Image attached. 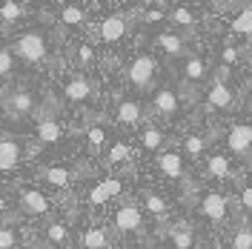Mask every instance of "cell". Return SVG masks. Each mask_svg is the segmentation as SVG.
Listing matches in <instances>:
<instances>
[{
	"label": "cell",
	"mask_w": 252,
	"mask_h": 249,
	"mask_svg": "<svg viewBox=\"0 0 252 249\" xmlns=\"http://www.w3.org/2000/svg\"><path fill=\"white\" fill-rule=\"evenodd\" d=\"M226 209H229V201H226L220 192H209L204 201H201V212H204L209 220H223L226 218Z\"/></svg>",
	"instance_id": "ba28073f"
},
{
	"label": "cell",
	"mask_w": 252,
	"mask_h": 249,
	"mask_svg": "<svg viewBox=\"0 0 252 249\" xmlns=\"http://www.w3.org/2000/svg\"><path fill=\"white\" fill-rule=\"evenodd\" d=\"M0 17L3 20H17V17H23V6L20 3H0Z\"/></svg>",
	"instance_id": "f546056e"
},
{
	"label": "cell",
	"mask_w": 252,
	"mask_h": 249,
	"mask_svg": "<svg viewBox=\"0 0 252 249\" xmlns=\"http://www.w3.org/2000/svg\"><path fill=\"white\" fill-rule=\"evenodd\" d=\"M141 143H143V149H158L163 143V132L155 129V126H146L141 132Z\"/></svg>",
	"instance_id": "d4e9b609"
},
{
	"label": "cell",
	"mask_w": 252,
	"mask_h": 249,
	"mask_svg": "<svg viewBox=\"0 0 252 249\" xmlns=\"http://www.w3.org/2000/svg\"><path fill=\"white\" fill-rule=\"evenodd\" d=\"M37 140L40 143H58L61 140V135H63V129H61V124L55 121V118H43L40 124H37Z\"/></svg>",
	"instance_id": "5bb4252c"
},
{
	"label": "cell",
	"mask_w": 252,
	"mask_h": 249,
	"mask_svg": "<svg viewBox=\"0 0 252 249\" xmlns=\"http://www.w3.org/2000/svg\"><path fill=\"white\" fill-rule=\"evenodd\" d=\"M241 206H244L247 212H252V187H247L241 192Z\"/></svg>",
	"instance_id": "8d00e7d4"
},
{
	"label": "cell",
	"mask_w": 252,
	"mask_h": 249,
	"mask_svg": "<svg viewBox=\"0 0 252 249\" xmlns=\"http://www.w3.org/2000/svg\"><path fill=\"white\" fill-rule=\"evenodd\" d=\"M158 46L163 49L166 55H172V58H178V55H187V43H184L178 34H172V31L158 34Z\"/></svg>",
	"instance_id": "d6986e66"
},
{
	"label": "cell",
	"mask_w": 252,
	"mask_h": 249,
	"mask_svg": "<svg viewBox=\"0 0 252 249\" xmlns=\"http://www.w3.org/2000/svg\"><path fill=\"white\" fill-rule=\"evenodd\" d=\"M80 244H83V249H106V244H109V232H106L103 226H92V229L83 232Z\"/></svg>",
	"instance_id": "e0dca14e"
},
{
	"label": "cell",
	"mask_w": 252,
	"mask_h": 249,
	"mask_svg": "<svg viewBox=\"0 0 252 249\" xmlns=\"http://www.w3.org/2000/svg\"><path fill=\"white\" fill-rule=\"evenodd\" d=\"M184 72H187L189 80H204L206 78V63L201 58H189L187 66H184Z\"/></svg>",
	"instance_id": "484cf974"
},
{
	"label": "cell",
	"mask_w": 252,
	"mask_h": 249,
	"mask_svg": "<svg viewBox=\"0 0 252 249\" xmlns=\"http://www.w3.org/2000/svg\"><path fill=\"white\" fill-rule=\"evenodd\" d=\"M169 17H172V23H178V26H187V29H192V26H195V15L189 12L187 6H175Z\"/></svg>",
	"instance_id": "83f0119b"
},
{
	"label": "cell",
	"mask_w": 252,
	"mask_h": 249,
	"mask_svg": "<svg viewBox=\"0 0 252 249\" xmlns=\"http://www.w3.org/2000/svg\"><path fill=\"white\" fill-rule=\"evenodd\" d=\"M3 106H6V112H12V115H17V118H26V115H32L34 112V97H32L29 92H3Z\"/></svg>",
	"instance_id": "277c9868"
},
{
	"label": "cell",
	"mask_w": 252,
	"mask_h": 249,
	"mask_svg": "<svg viewBox=\"0 0 252 249\" xmlns=\"http://www.w3.org/2000/svg\"><path fill=\"white\" fill-rule=\"evenodd\" d=\"M17 235L12 226H0V249H15Z\"/></svg>",
	"instance_id": "836d02e7"
},
{
	"label": "cell",
	"mask_w": 252,
	"mask_h": 249,
	"mask_svg": "<svg viewBox=\"0 0 252 249\" xmlns=\"http://www.w3.org/2000/svg\"><path fill=\"white\" fill-rule=\"evenodd\" d=\"M155 69H158V63L155 58H149V55H141V58H135V61L129 63V80L138 86V89H146L149 83H152V78H155Z\"/></svg>",
	"instance_id": "7a4b0ae2"
},
{
	"label": "cell",
	"mask_w": 252,
	"mask_h": 249,
	"mask_svg": "<svg viewBox=\"0 0 252 249\" xmlns=\"http://www.w3.org/2000/svg\"><path fill=\"white\" fill-rule=\"evenodd\" d=\"M20 206H23V212H32V215H46L49 212L46 195L37 189H20Z\"/></svg>",
	"instance_id": "9c48e42d"
},
{
	"label": "cell",
	"mask_w": 252,
	"mask_h": 249,
	"mask_svg": "<svg viewBox=\"0 0 252 249\" xmlns=\"http://www.w3.org/2000/svg\"><path fill=\"white\" fill-rule=\"evenodd\" d=\"M141 212L135 209V206H121L118 209V215H115V226H118V232H138L141 229Z\"/></svg>",
	"instance_id": "30bf717a"
},
{
	"label": "cell",
	"mask_w": 252,
	"mask_h": 249,
	"mask_svg": "<svg viewBox=\"0 0 252 249\" xmlns=\"http://www.w3.org/2000/svg\"><path fill=\"white\" fill-rule=\"evenodd\" d=\"M23 160V143L17 138H0V172L17 169Z\"/></svg>",
	"instance_id": "3957f363"
},
{
	"label": "cell",
	"mask_w": 252,
	"mask_h": 249,
	"mask_svg": "<svg viewBox=\"0 0 252 249\" xmlns=\"http://www.w3.org/2000/svg\"><path fill=\"white\" fill-rule=\"evenodd\" d=\"M152 106H155L158 115L172 118L175 112H178V94H175L172 89H158L155 97H152Z\"/></svg>",
	"instance_id": "7c38bea8"
},
{
	"label": "cell",
	"mask_w": 252,
	"mask_h": 249,
	"mask_svg": "<svg viewBox=\"0 0 252 249\" xmlns=\"http://www.w3.org/2000/svg\"><path fill=\"white\" fill-rule=\"evenodd\" d=\"M143 203H146V212H152L158 220H163L166 215H169V206H166V201H163L160 195H155V192H146V195H143Z\"/></svg>",
	"instance_id": "44dd1931"
},
{
	"label": "cell",
	"mask_w": 252,
	"mask_h": 249,
	"mask_svg": "<svg viewBox=\"0 0 252 249\" xmlns=\"http://www.w3.org/2000/svg\"><path fill=\"white\" fill-rule=\"evenodd\" d=\"M226 143H229V149H232L235 155H241V157H250V155H252V126H250V124H241V126H235V129L229 132V138H226Z\"/></svg>",
	"instance_id": "5b68a950"
},
{
	"label": "cell",
	"mask_w": 252,
	"mask_h": 249,
	"mask_svg": "<svg viewBox=\"0 0 252 249\" xmlns=\"http://www.w3.org/2000/svg\"><path fill=\"white\" fill-rule=\"evenodd\" d=\"M126 157H129V146H126V143H115L109 149V157H106V160H109V163H121Z\"/></svg>",
	"instance_id": "e575fe53"
},
{
	"label": "cell",
	"mask_w": 252,
	"mask_h": 249,
	"mask_svg": "<svg viewBox=\"0 0 252 249\" xmlns=\"http://www.w3.org/2000/svg\"><path fill=\"white\" fill-rule=\"evenodd\" d=\"M12 69H15V52H9V49H0V78H6Z\"/></svg>",
	"instance_id": "1f68e13d"
},
{
	"label": "cell",
	"mask_w": 252,
	"mask_h": 249,
	"mask_svg": "<svg viewBox=\"0 0 252 249\" xmlns=\"http://www.w3.org/2000/svg\"><path fill=\"white\" fill-rule=\"evenodd\" d=\"M92 92H94V86L83 78V75L72 78L69 83H66V89H63V94H66L69 100H75V103H80V100H89V97H92Z\"/></svg>",
	"instance_id": "8fae6325"
},
{
	"label": "cell",
	"mask_w": 252,
	"mask_h": 249,
	"mask_svg": "<svg viewBox=\"0 0 252 249\" xmlns=\"http://www.w3.org/2000/svg\"><path fill=\"white\" fill-rule=\"evenodd\" d=\"M232 249H252V229L244 223L235 229V238H232Z\"/></svg>",
	"instance_id": "4316f807"
},
{
	"label": "cell",
	"mask_w": 252,
	"mask_h": 249,
	"mask_svg": "<svg viewBox=\"0 0 252 249\" xmlns=\"http://www.w3.org/2000/svg\"><path fill=\"white\" fill-rule=\"evenodd\" d=\"M3 206H6V201H3V198H0V209H3Z\"/></svg>",
	"instance_id": "ab89813d"
},
{
	"label": "cell",
	"mask_w": 252,
	"mask_h": 249,
	"mask_svg": "<svg viewBox=\"0 0 252 249\" xmlns=\"http://www.w3.org/2000/svg\"><path fill=\"white\" fill-rule=\"evenodd\" d=\"M43 178H46L52 187H58V189H63V187L72 184V172L66 169V166H49V169H43Z\"/></svg>",
	"instance_id": "ffe728a7"
},
{
	"label": "cell",
	"mask_w": 252,
	"mask_h": 249,
	"mask_svg": "<svg viewBox=\"0 0 252 249\" xmlns=\"http://www.w3.org/2000/svg\"><path fill=\"white\" fill-rule=\"evenodd\" d=\"M169 241H172L175 249H192L195 247V235H192V229H189L187 223L172 226V229H169Z\"/></svg>",
	"instance_id": "ac0fdd59"
},
{
	"label": "cell",
	"mask_w": 252,
	"mask_h": 249,
	"mask_svg": "<svg viewBox=\"0 0 252 249\" xmlns=\"http://www.w3.org/2000/svg\"><path fill=\"white\" fill-rule=\"evenodd\" d=\"M83 17H86V12H83L80 6H63L61 9V23L63 26H80Z\"/></svg>",
	"instance_id": "603a6c76"
},
{
	"label": "cell",
	"mask_w": 252,
	"mask_h": 249,
	"mask_svg": "<svg viewBox=\"0 0 252 249\" xmlns=\"http://www.w3.org/2000/svg\"><path fill=\"white\" fill-rule=\"evenodd\" d=\"M124 189V181H118V178H106V181H100V184H94L89 189V203H106L109 198H115L118 192Z\"/></svg>",
	"instance_id": "52a82bcc"
},
{
	"label": "cell",
	"mask_w": 252,
	"mask_h": 249,
	"mask_svg": "<svg viewBox=\"0 0 252 249\" xmlns=\"http://www.w3.org/2000/svg\"><path fill=\"white\" fill-rule=\"evenodd\" d=\"M220 58H223V63H226V66H232V63L238 61V49H235V46H226Z\"/></svg>",
	"instance_id": "d590c367"
},
{
	"label": "cell",
	"mask_w": 252,
	"mask_h": 249,
	"mask_svg": "<svg viewBox=\"0 0 252 249\" xmlns=\"http://www.w3.org/2000/svg\"><path fill=\"white\" fill-rule=\"evenodd\" d=\"M158 166L163 175H169V178H184V160L178 152H166V155L158 157Z\"/></svg>",
	"instance_id": "2e32d148"
},
{
	"label": "cell",
	"mask_w": 252,
	"mask_h": 249,
	"mask_svg": "<svg viewBox=\"0 0 252 249\" xmlns=\"http://www.w3.org/2000/svg\"><path fill=\"white\" fill-rule=\"evenodd\" d=\"M204 146H206V140H204V138H198V135H189V138L184 140V149H187L192 157L201 155V152H204Z\"/></svg>",
	"instance_id": "d6a6232c"
},
{
	"label": "cell",
	"mask_w": 252,
	"mask_h": 249,
	"mask_svg": "<svg viewBox=\"0 0 252 249\" xmlns=\"http://www.w3.org/2000/svg\"><path fill=\"white\" fill-rule=\"evenodd\" d=\"M232 31H235V34H252V6H247V9L232 20Z\"/></svg>",
	"instance_id": "cb8c5ba5"
},
{
	"label": "cell",
	"mask_w": 252,
	"mask_h": 249,
	"mask_svg": "<svg viewBox=\"0 0 252 249\" xmlns=\"http://www.w3.org/2000/svg\"><path fill=\"white\" fill-rule=\"evenodd\" d=\"M118 121H121V124H126V126L141 124V121H143L141 103H135V100H124V103L118 106Z\"/></svg>",
	"instance_id": "9a60e30c"
},
{
	"label": "cell",
	"mask_w": 252,
	"mask_h": 249,
	"mask_svg": "<svg viewBox=\"0 0 252 249\" xmlns=\"http://www.w3.org/2000/svg\"><path fill=\"white\" fill-rule=\"evenodd\" d=\"M206 103H209V109H226V106H232V92H229V86L226 83H212V89L206 94Z\"/></svg>",
	"instance_id": "4fadbf2b"
},
{
	"label": "cell",
	"mask_w": 252,
	"mask_h": 249,
	"mask_svg": "<svg viewBox=\"0 0 252 249\" xmlns=\"http://www.w3.org/2000/svg\"><path fill=\"white\" fill-rule=\"evenodd\" d=\"M124 249H132V247H124Z\"/></svg>",
	"instance_id": "60d3db41"
},
{
	"label": "cell",
	"mask_w": 252,
	"mask_h": 249,
	"mask_svg": "<svg viewBox=\"0 0 252 249\" xmlns=\"http://www.w3.org/2000/svg\"><path fill=\"white\" fill-rule=\"evenodd\" d=\"M129 29V23H126L124 15H109L100 26H97V34H100V40L103 43H115V40H121Z\"/></svg>",
	"instance_id": "8992f818"
},
{
	"label": "cell",
	"mask_w": 252,
	"mask_h": 249,
	"mask_svg": "<svg viewBox=\"0 0 252 249\" xmlns=\"http://www.w3.org/2000/svg\"><path fill=\"white\" fill-rule=\"evenodd\" d=\"M206 172H209L212 178H229V160L223 155H212L206 160Z\"/></svg>",
	"instance_id": "7402d4cb"
},
{
	"label": "cell",
	"mask_w": 252,
	"mask_h": 249,
	"mask_svg": "<svg viewBox=\"0 0 252 249\" xmlns=\"http://www.w3.org/2000/svg\"><path fill=\"white\" fill-rule=\"evenodd\" d=\"M12 52L15 55H20L23 61L29 63H40L43 58H46V37L40 34V31H26V34H20L15 40V46H12Z\"/></svg>",
	"instance_id": "6da1fadb"
},
{
	"label": "cell",
	"mask_w": 252,
	"mask_h": 249,
	"mask_svg": "<svg viewBox=\"0 0 252 249\" xmlns=\"http://www.w3.org/2000/svg\"><path fill=\"white\" fill-rule=\"evenodd\" d=\"M46 235H49V241H52V244H66V241H69V232H66V226H63V223H49Z\"/></svg>",
	"instance_id": "4dcf8cb0"
},
{
	"label": "cell",
	"mask_w": 252,
	"mask_h": 249,
	"mask_svg": "<svg viewBox=\"0 0 252 249\" xmlns=\"http://www.w3.org/2000/svg\"><path fill=\"white\" fill-rule=\"evenodd\" d=\"M86 140H89V149L100 152V149H103V143H106V132H103L100 126H92V129L86 132Z\"/></svg>",
	"instance_id": "f1b7e54d"
},
{
	"label": "cell",
	"mask_w": 252,
	"mask_h": 249,
	"mask_svg": "<svg viewBox=\"0 0 252 249\" xmlns=\"http://www.w3.org/2000/svg\"><path fill=\"white\" fill-rule=\"evenodd\" d=\"M160 17H163V12H158V9H152V12H146V17H143V20H146V23H158Z\"/></svg>",
	"instance_id": "f35d334b"
},
{
	"label": "cell",
	"mask_w": 252,
	"mask_h": 249,
	"mask_svg": "<svg viewBox=\"0 0 252 249\" xmlns=\"http://www.w3.org/2000/svg\"><path fill=\"white\" fill-rule=\"evenodd\" d=\"M78 58H80V63H92V58H94L92 46H80L78 49Z\"/></svg>",
	"instance_id": "74e56055"
}]
</instances>
